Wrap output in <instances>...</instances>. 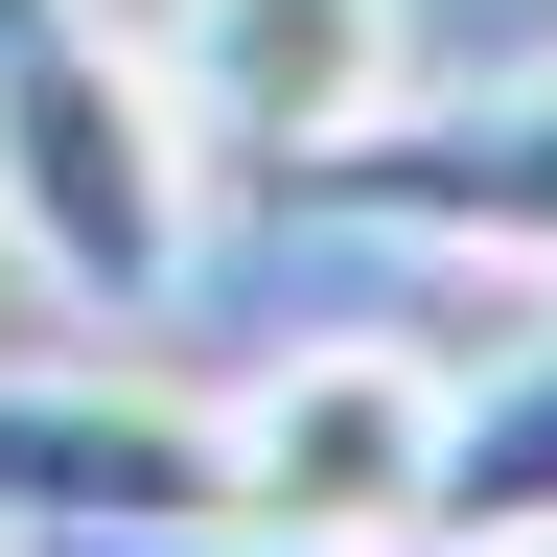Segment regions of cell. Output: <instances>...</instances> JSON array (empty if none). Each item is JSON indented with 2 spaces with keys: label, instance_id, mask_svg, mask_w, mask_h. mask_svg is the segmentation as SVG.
<instances>
[{
  "label": "cell",
  "instance_id": "2",
  "mask_svg": "<svg viewBox=\"0 0 557 557\" xmlns=\"http://www.w3.org/2000/svg\"><path fill=\"white\" fill-rule=\"evenodd\" d=\"M278 209H325V233H418V256H534L557 278V70H511V94H395L302 139V163H256Z\"/></svg>",
  "mask_w": 557,
  "mask_h": 557
},
{
  "label": "cell",
  "instance_id": "3",
  "mask_svg": "<svg viewBox=\"0 0 557 557\" xmlns=\"http://www.w3.org/2000/svg\"><path fill=\"white\" fill-rule=\"evenodd\" d=\"M139 70H163V116L209 163H302V139H348V116L418 94V24L395 0H163Z\"/></svg>",
  "mask_w": 557,
  "mask_h": 557
},
{
  "label": "cell",
  "instance_id": "1",
  "mask_svg": "<svg viewBox=\"0 0 557 557\" xmlns=\"http://www.w3.org/2000/svg\"><path fill=\"white\" fill-rule=\"evenodd\" d=\"M186 186H209V139L163 116L116 0H0V256L47 302H163Z\"/></svg>",
  "mask_w": 557,
  "mask_h": 557
},
{
  "label": "cell",
  "instance_id": "5",
  "mask_svg": "<svg viewBox=\"0 0 557 557\" xmlns=\"http://www.w3.org/2000/svg\"><path fill=\"white\" fill-rule=\"evenodd\" d=\"M233 418V511L278 534H418V487H442V372L418 348H278Z\"/></svg>",
  "mask_w": 557,
  "mask_h": 557
},
{
  "label": "cell",
  "instance_id": "6",
  "mask_svg": "<svg viewBox=\"0 0 557 557\" xmlns=\"http://www.w3.org/2000/svg\"><path fill=\"white\" fill-rule=\"evenodd\" d=\"M418 534H465V557H557V325H534L487 395H442V487H418Z\"/></svg>",
  "mask_w": 557,
  "mask_h": 557
},
{
  "label": "cell",
  "instance_id": "7",
  "mask_svg": "<svg viewBox=\"0 0 557 557\" xmlns=\"http://www.w3.org/2000/svg\"><path fill=\"white\" fill-rule=\"evenodd\" d=\"M47 557H465V534H278V511H186V534H47Z\"/></svg>",
  "mask_w": 557,
  "mask_h": 557
},
{
  "label": "cell",
  "instance_id": "4",
  "mask_svg": "<svg viewBox=\"0 0 557 557\" xmlns=\"http://www.w3.org/2000/svg\"><path fill=\"white\" fill-rule=\"evenodd\" d=\"M233 511V418L139 395V372H0V557L47 534H186Z\"/></svg>",
  "mask_w": 557,
  "mask_h": 557
}]
</instances>
